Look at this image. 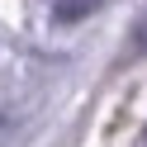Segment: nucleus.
Here are the masks:
<instances>
[{
	"mask_svg": "<svg viewBox=\"0 0 147 147\" xmlns=\"http://www.w3.org/2000/svg\"><path fill=\"white\" fill-rule=\"evenodd\" d=\"M95 5H100V0H57V5H52V14H57L62 24H71V19H81V14H90Z\"/></svg>",
	"mask_w": 147,
	"mask_h": 147,
	"instance_id": "nucleus-1",
	"label": "nucleus"
}]
</instances>
